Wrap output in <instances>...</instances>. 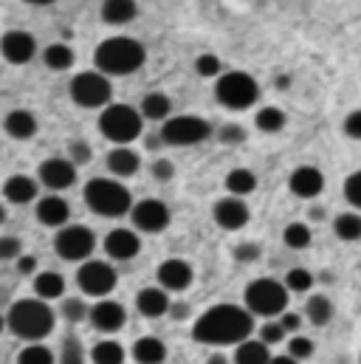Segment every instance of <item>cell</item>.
I'll list each match as a JSON object with an SVG mask.
<instances>
[{
    "mask_svg": "<svg viewBox=\"0 0 361 364\" xmlns=\"http://www.w3.org/2000/svg\"><path fill=\"white\" fill-rule=\"evenodd\" d=\"M254 331V314L240 305H215L203 311L195 325H192V339L200 345L212 348H226V345H240L252 336Z\"/></svg>",
    "mask_w": 361,
    "mask_h": 364,
    "instance_id": "6da1fadb",
    "label": "cell"
},
{
    "mask_svg": "<svg viewBox=\"0 0 361 364\" xmlns=\"http://www.w3.org/2000/svg\"><path fill=\"white\" fill-rule=\"evenodd\" d=\"M6 325H9V331L14 336H20L26 342H40L54 331L57 314L51 311L48 299H40V296L17 299L6 314Z\"/></svg>",
    "mask_w": 361,
    "mask_h": 364,
    "instance_id": "7a4b0ae2",
    "label": "cell"
},
{
    "mask_svg": "<svg viewBox=\"0 0 361 364\" xmlns=\"http://www.w3.org/2000/svg\"><path fill=\"white\" fill-rule=\"evenodd\" d=\"M96 68L107 77H127L133 71H139L147 60V51L139 40L133 37H110L104 43H99L96 54Z\"/></svg>",
    "mask_w": 361,
    "mask_h": 364,
    "instance_id": "3957f363",
    "label": "cell"
},
{
    "mask_svg": "<svg viewBox=\"0 0 361 364\" xmlns=\"http://www.w3.org/2000/svg\"><path fill=\"white\" fill-rule=\"evenodd\" d=\"M85 206L99 218H122L133 209L130 189L116 178H90L82 189Z\"/></svg>",
    "mask_w": 361,
    "mask_h": 364,
    "instance_id": "277c9868",
    "label": "cell"
},
{
    "mask_svg": "<svg viewBox=\"0 0 361 364\" xmlns=\"http://www.w3.org/2000/svg\"><path fill=\"white\" fill-rule=\"evenodd\" d=\"M144 116L130 105H107L99 116V133L113 144H130L141 136Z\"/></svg>",
    "mask_w": 361,
    "mask_h": 364,
    "instance_id": "5b68a950",
    "label": "cell"
},
{
    "mask_svg": "<svg viewBox=\"0 0 361 364\" xmlns=\"http://www.w3.org/2000/svg\"><path fill=\"white\" fill-rule=\"evenodd\" d=\"M288 285L285 282H276L271 277H260L254 282L246 285V308L254 314V316H279L285 308H288Z\"/></svg>",
    "mask_w": 361,
    "mask_h": 364,
    "instance_id": "8992f818",
    "label": "cell"
},
{
    "mask_svg": "<svg viewBox=\"0 0 361 364\" xmlns=\"http://www.w3.org/2000/svg\"><path fill=\"white\" fill-rule=\"evenodd\" d=\"M215 96L229 110H246L260 99V85L246 71H226V74L217 77Z\"/></svg>",
    "mask_w": 361,
    "mask_h": 364,
    "instance_id": "52a82bcc",
    "label": "cell"
},
{
    "mask_svg": "<svg viewBox=\"0 0 361 364\" xmlns=\"http://www.w3.org/2000/svg\"><path fill=\"white\" fill-rule=\"evenodd\" d=\"M209 136H212V127L200 116H170L161 124V139L164 144H173V147H192L206 141Z\"/></svg>",
    "mask_w": 361,
    "mask_h": 364,
    "instance_id": "ba28073f",
    "label": "cell"
},
{
    "mask_svg": "<svg viewBox=\"0 0 361 364\" xmlns=\"http://www.w3.org/2000/svg\"><path fill=\"white\" fill-rule=\"evenodd\" d=\"M110 80L102 71H82L71 80V99L80 107H107L110 105Z\"/></svg>",
    "mask_w": 361,
    "mask_h": 364,
    "instance_id": "9c48e42d",
    "label": "cell"
},
{
    "mask_svg": "<svg viewBox=\"0 0 361 364\" xmlns=\"http://www.w3.org/2000/svg\"><path fill=\"white\" fill-rule=\"evenodd\" d=\"M54 249L68 263H85L96 249V235L88 226H63L54 237Z\"/></svg>",
    "mask_w": 361,
    "mask_h": 364,
    "instance_id": "30bf717a",
    "label": "cell"
},
{
    "mask_svg": "<svg viewBox=\"0 0 361 364\" xmlns=\"http://www.w3.org/2000/svg\"><path fill=\"white\" fill-rule=\"evenodd\" d=\"M116 282H119L116 269L110 263H104V260H85L80 266V272H77V285L82 288V294L96 296V299L107 296L116 288Z\"/></svg>",
    "mask_w": 361,
    "mask_h": 364,
    "instance_id": "8fae6325",
    "label": "cell"
},
{
    "mask_svg": "<svg viewBox=\"0 0 361 364\" xmlns=\"http://www.w3.org/2000/svg\"><path fill=\"white\" fill-rule=\"evenodd\" d=\"M130 218H133L136 229H139V232H147V235L164 232V229L170 226V220H173L170 206H167L164 200H158V198H144V200H139V203L130 209Z\"/></svg>",
    "mask_w": 361,
    "mask_h": 364,
    "instance_id": "7c38bea8",
    "label": "cell"
},
{
    "mask_svg": "<svg viewBox=\"0 0 361 364\" xmlns=\"http://www.w3.org/2000/svg\"><path fill=\"white\" fill-rule=\"evenodd\" d=\"M0 54L6 63L11 65H26L34 60L37 54V40L28 34V31H20V28H11L0 37Z\"/></svg>",
    "mask_w": 361,
    "mask_h": 364,
    "instance_id": "4fadbf2b",
    "label": "cell"
},
{
    "mask_svg": "<svg viewBox=\"0 0 361 364\" xmlns=\"http://www.w3.org/2000/svg\"><path fill=\"white\" fill-rule=\"evenodd\" d=\"M37 178L43 186L60 192V189H68L77 181V164L71 159H48L37 167Z\"/></svg>",
    "mask_w": 361,
    "mask_h": 364,
    "instance_id": "5bb4252c",
    "label": "cell"
},
{
    "mask_svg": "<svg viewBox=\"0 0 361 364\" xmlns=\"http://www.w3.org/2000/svg\"><path fill=\"white\" fill-rule=\"evenodd\" d=\"M212 215H215V223H217L220 229H226V232H237V229H243V226L249 223V218H252L249 206H246L243 198H237V195L220 198V200L215 203Z\"/></svg>",
    "mask_w": 361,
    "mask_h": 364,
    "instance_id": "9a60e30c",
    "label": "cell"
},
{
    "mask_svg": "<svg viewBox=\"0 0 361 364\" xmlns=\"http://www.w3.org/2000/svg\"><path fill=\"white\" fill-rule=\"evenodd\" d=\"M88 319L99 333H116V331L124 328V322H127V311H124V305H119V302L102 296V299L90 308Z\"/></svg>",
    "mask_w": 361,
    "mask_h": 364,
    "instance_id": "2e32d148",
    "label": "cell"
},
{
    "mask_svg": "<svg viewBox=\"0 0 361 364\" xmlns=\"http://www.w3.org/2000/svg\"><path fill=\"white\" fill-rule=\"evenodd\" d=\"M104 252L110 260H133L141 252V237L133 229H113L104 237Z\"/></svg>",
    "mask_w": 361,
    "mask_h": 364,
    "instance_id": "e0dca14e",
    "label": "cell"
},
{
    "mask_svg": "<svg viewBox=\"0 0 361 364\" xmlns=\"http://www.w3.org/2000/svg\"><path fill=\"white\" fill-rule=\"evenodd\" d=\"M195 279V272L186 260H178V257H170L158 266V285L167 288V291H186Z\"/></svg>",
    "mask_w": 361,
    "mask_h": 364,
    "instance_id": "ac0fdd59",
    "label": "cell"
},
{
    "mask_svg": "<svg viewBox=\"0 0 361 364\" xmlns=\"http://www.w3.org/2000/svg\"><path fill=\"white\" fill-rule=\"evenodd\" d=\"M170 291L161 288V285H150V288H141L139 296H136V308L141 316L147 319H158L164 314H170Z\"/></svg>",
    "mask_w": 361,
    "mask_h": 364,
    "instance_id": "d6986e66",
    "label": "cell"
},
{
    "mask_svg": "<svg viewBox=\"0 0 361 364\" xmlns=\"http://www.w3.org/2000/svg\"><path fill=\"white\" fill-rule=\"evenodd\" d=\"M288 186H291V192L296 195V198H316L322 189H325V176L316 170V167H311V164H305V167H296L293 173H291V178H288Z\"/></svg>",
    "mask_w": 361,
    "mask_h": 364,
    "instance_id": "ffe728a7",
    "label": "cell"
},
{
    "mask_svg": "<svg viewBox=\"0 0 361 364\" xmlns=\"http://www.w3.org/2000/svg\"><path fill=\"white\" fill-rule=\"evenodd\" d=\"M71 218V206L65 198L60 195H45L43 200H37V220L43 226H54V229H63Z\"/></svg>",
    "mask_w": 361,
    "mask_h": 364,
    "instance_id": "44dd1931",
    "label": "cell"
},
{
    "mask_svg": "<svg viewBox=\"0 0 361 364\" xmlns=\"http://www.w3.org/2000/svg\"><path fill=\"white\" fill-rule=\"evenodd\" d=\"M104 164H107V170H110L116 178H130V176H136V173H139L141 159H139V153H136V150H130L127 144H119V147H113V150L107 153Z\"/></svg>",
    "mask_w": 361,
    "mask_h": 364,
    "instance_id": "7402d4cb",
    "label": "cell"
},
{
    "mask_svg": "<svg viewBox=\"0 0 361 364\" xmlns=\"http://www.w3.org/2000/svg\"><path fill=\"white\" fill-rule=\"evenodd\" d=\"M3 130H6L11 139H17V141H28V139L37 133V119H34L31 110L17 107V110L6 113V119H3Z\"/></svg>",
    "mask_w": 361,
    "mask_h": 364,
    "instance_id": "603a6c76",
    "label": "cell"
},
{
    "mask_svg": "<svg viewBox=\"0 0 361 364\" xmlns=\"http://www.w3.org/2000/svg\"><path fill=\"white\" fill-rule=\"evenodd\" d=\"M3 195H6L9 203H17V206L31 203V200L37 198V181L28 178V176H20V173H17V176L6 178V183H3Z\"/></svg>",
    "mask_w": 361,
    "mask_h": 364,
    "instance_id": "cb8c5ba5",
    "label": "cell"
},
{
    "mask_svg": "<svg viewBox=\"0 0 361 364\" xmlns=\"http://www.w3.org/2000/svg\"><path fill=\"white\" fill-rule=\"evenodd\" d=\"M133 359L139 364H164L167 362V345L156 336H141L133 345Z\"/></svg>",
    "mask_w": 361,
    "mask_h": 364,
    "instance_id": "d4e9b609",
    "label": "cell"
},
{
    "mask_svg": "<svg viewBox=\"0 0 361 364\" xmlns=\"http://www.w3.org/2000/svg\"><path fill=\"white\" fill-rule=\"evenodd\" d=\"M136 0H102V20L110 26H124L136 17Z\"/></svg>",
    "mask_w": 361,
    "mask_h": 364,
    "instance_id": "484cf974",
    "label": "cell"
},
{
    "mask_svg": "<svg viewBox=\"0 0 361 364\" xmlns=\"http://www.w3.org/2000/svg\"><path fill=\"white\" fill-rule=\"evenodd\" d=\"M235 364H271L269 345L263 339H246L235 350Z\"/></svg>",
    "mask_w": 361,
    "mask_h": 364,
    "instance_id": "4316f807",
    "label": "cell"
},
{
    "mask_svg": "<svg viewBox=\"0 0 361 364\" xmlns=\"http://www.w3.org/2000/svg\"><path fill=\"white\" fill-rule=\"evenodd\" d=\"M170 113H173V102H170L167 93L153 91L141 99V116L144 119H150V122H167Z\"/></svg>",
    "mask_w": 361,
    "mask_h": 364,
    "instance_id": "83f0119b",
    "label": "cell"
},
{
    "mask_svg": "<svg viewBox=\"0 0 361 364\" xmlns=\"http://www.w3.org/2000/svg\"><path fill=\"white\" fill-rule=\"evenodd\" d=\"M34 294L40 299H60L65 294V279L57 272H40L34 274Z\"/></svg>",
    "mask_w": 361,
    "mask_h": 364,
    "instance_id": "f1b7e54d",
    "label": "cell"
},
{
    "mask_svg": "<svg viewBox=\"0 0 361 364\" xmlns=\"http://www.w3.org/2000/svg\"><path fill=\"white\" fill-rule=\"evenodd\" d=\"M305 316H308L311 325L322 328V325H328V322L333 319V302H330L325 294H313V296H308V302H305Z\"/></svg>",
    "mask_w": 361,
    "mask_h": 364,
    "instance_id": "f546056e",
    "label": "cell"
},
{
    "mask_svg": "<svg viewBox=\"0 0 361 364\" xmlns=\"http://www.w3.org/2000/svg\"><path fill=\"white\" fill-rule=\"evenodd\" d=\"M226 189L232 195H237V198H246V195H252L257 189V176L252 170H246V167H237V170H232L226 176Z\"/></svg>",
    "mask_w": 361,
    "mask_h": 364,
    "instance_id": "4dcf8cb0",
    "label": "cell"
},
{
    "mask_svg": "<svg viewBox=\"0 0 361 364\" xmlns=\"http://www.w3.org/2000/svg\"><path fill=\"white\" fill-rule=\"evenodd\" d=\"M90 362L93 364H124V348L113 339H102L93 345L90 350Z\"/></svg>",
    "mask_w": 361,
    "mask_h": 364,
    "instance_id": "1f68e13d",
    "label": "cell"
},
{
    "mask_svg": "<svg viewBox=\"0 0 361 364\" xmlns=\"http://www.w3.org/2000/svg\"><path fill=\"white\" fill-rule=\"evenodd\" d=\"M333 232L339 240H361V215L359 212H342L336 220H333Z\"/></svg>",
    "mask_w": 361,
    "mask_h": 364,
    "instance_id": "d6a6232c",
    "label": "cell"
},
{
    "mask_svg": "<svg viewBox=\"0 0 361 364\" xmlns=\"http://www.w3.org/2000/svg\"><path fill=\"white\" fill-rule=\"evenodd\" d=\"M43 60H45V65H48L51 71H68V68L74 65V51H71V46H65V43H54V46L45 48Z\"/></svg>",
    "mask_w": 361,
    "mask_h": 364,
    "instance_id": "836d02e7",
    "label": "cell"
},
{
    "mask_svg": "<svg viewBox=\"0 0 361 364\" xmlns=\"http://www.w3.org/2000/svg\"><path fill=\"white\" fill-rule=\"evenodd\" d=\"M254 124H257V130H263V133H279L282 127H285V113L279 110V107H260L257 110V116H254Z\"/></svg>",
    "mask_w": 361,
    "mask_h": 364,
    "instance_id": "e575fe53",
    "label": "cell"
},
{
    "mask_svg": "<svg viewBox=\"0 0 361 364\" xmlns=\"http://www.w3.org/2000/svg\"><path fill=\"white\" fill-rule=\"evenodd\" d=\"M311 229L305 226V223H288L285 226V232H282V240H285V246L288 249H293V252H302V249H308L311 246Z\"/></svg>",
    "mask_w": 361,
    "mask_h": 364,
    "instance_id": "d590c367",
    "label": "cell"
},
{
    "mask_svg": "<svg viewBox=\"0 0 361 364\" xmlns=\"http://www.w3.org/2000/svg\"><path fill=\"white\" fill-rule=\"evenodd\" d=\"M17 364H57V359H54V353H51L45 345L31 342L28 348H23V350L17 353Z\"/></svg>",
    "mask_w": 361,
    "mask_h": 364,
    "instance_id": "8d00e7d4",
    "label": "cell"
},
{
    "mask_svg": "<svg viewBox=\"0 0 361 364\" xmlns=\"http://www.w3.org/2000/svg\"><path fill=\"white\" fill-rule=\"evenodd\" d=\"M285 285L293 294H305V291L313 288V274L308 272V269H291V272L285 274Z\"/></svg>",
    "mask_w": 361,
    "mask_h": 364,
    "instance_id": "74e56055",
    "label": "cell"
},
{
    "mask_svg": "<svg viewBox=\"0 0 361 364\" xmlns=\"http://www.w3.org/2000/svg\"><path fill=\"white\" fill-rule=\"evenodd\" d=\"M60 364H85V350H82V342L77 336H68L63 342V350H60Z\"/></svg>",
    "mask_w": 361,
    "mask_h": 364,
    "instance_id": "f35d334b",
    "label": "cell"
},
{
    "mask_svg": "<svg viewBox=\"0 0 361 364\" xmlns=\"http://www.w3.org/2000/svg\"><path fill=\"white\" fill-rule=\"evenodd\" d=\"M63 316L68 319V322H85L90 316V308L80 299V296H68V299H63Z\"/></svg>",
    "mask_w": 361,
    "mask_h": 364,
    "instance_id": "ab89813d",
    "label": "cell"
},
{
    "mask_svg": "<svg viewBox=\"0 0 361 364\" xmlns=\"http://www.w3.org/2000/svg\"><path fill=\"white\" fill-rule=\"evenodd\" d=\"M313 350H316V348H313V342H311L308 336L293 333V336L288 339V353H291L293 359H299V362H302V359H311V356H313Z\"/></svg>",
    "mask_w": 361,
    "mask_h": 364,
    "instance_id": "60d3db41",
    "label": "cell"
},
{
    "mask_svg": "<svg viewBox=\"0 0 361 364\" xmlns=\"http://www.w3.org/2000/svg\"><path fill=\"white\" fill-rule=\"evenodd\" d=\"M220 57H215V54H200L198 60H195V71L200 74V77H220Z\"/></svg>",
    "mask_w": 361,
    "mask_h": 364,
    "instance_id": "b9f144b4",
    "label": "cell"
},
{
    "mask_svg": "<svg viewBox=\"0 0 361 364\" xmlns=\"http://www.w3.org/2000/svg\"><path fill=\"white\" fill-rule=\"evenodd\" d=\"M285 336H288V331L282 328V322H279V319H269V322L260 328V339H263L266 345H279Z\"/></svg>",
    "mask_w": 361,
    "mask_h": 364,
    "instance_id": "7bdbcfd3",
    "label": "cell"
},
{
    "mask_svg": "<svg viewBox=\"0 0 361 364\" xmlns=\"http://www.w3.org/2000/svg\"><path fill=\"white\" fill-rule=\"evenodd\" d=\"M345 198L350 200L353 209H361V170L353 173V176H347V181H345Z\"/></svg>",
    "mask_w": 361,
    "mask_h": 364,
    "instance_id": "ee69618b",
    "label": "cell"
},
{
    "mask_svg": "<svg viewBox=\"0 0 361 364\" xmlns=\"http://www.w3.org/2000/svg\"><path fill=\"white\" fill-rule=\"evenodd\" d=\"M23 255V243L14 235L0 237V260H17Z\"/></svg>",
    "mask_w": 361,
    "mask_h": 364,
    "instance_id": "f6af8a7d",
    "label": "cell"
},
{
    "mask_svg": "<svg viewBox=\"0 0 361 364\" xmlns=\"http://www.w3.org/2000/svg\"><path fill=\"white\" fill-rule=\"evenodd\" d=\"M90 156H93V150H90L88 141H71V144H68V159H71L77 167H80V164H88Z\"/></svg>",
    "mask_w": 361,
    "mask_h": 364,
    "instance_id": "bcb514c9",
    "label": "cell"
},
{
    "mask_svg": "<svg viewBox=\"0 0 361 364\" xmlns=\"http://www.w3.org/2000/svg\"><path fill=\"white\" fill-rule=\"evenodd\" d=\"M150 170H153V178L156 181H173L176 178V164L170 159H156Z\"/></svg>",
    "mask_w": 361,
    "mask_h": 364,
    "instance_id": "7dc6e473",
    "label": "cell"
},
{
    "mask_svg": "<svg viewBox=\"0 0 361 364\" xmlns=\"http://www.w3.org/2000/svg\"><path fill=\"white\" fill-rule=\"evenodd\" d=\"M217 136H220L223 144H240V141H246V130L240 124H223Z\"/></svg>",
    "mask_w": 361,
    "mask_h": 364,
    "instance_id": "c3c4849f",
    "label": "cell"
},
{
    "mask_svg": "<svg viewBox=\"0 0 361 364\" xmlns=\"http://www.w3.org/2000/svg\"><path fill=\"white\" fill-rule=\"evenodd\" d=\"M257 257H260V246L257 243H240L235 249V260H240V263H254Z\"/></svg>",
    "mask_w": 361,
    "mask_h": 364,
    "instance_id": "681fc988",
    "label": "cell"
},
{
    "mask_svg": "<svg viewBox=\"0 0 361 364\" xmlns=\"http://www.w3.org/2000/svg\"><path fill=\"white\" fill-rule=\"evenodd\" d=\"M345 133H347L350 139L361 141V110H353V113L345 119Z\"/></svg>",
    "mask_w": 361,
    "mask_h": 364,
    "instance_id": "f907efd6",
    "label": "cell"
},
{
    "mask_svg": "<svg viewBox=\"0 0 361 364\" xmlns=\"http://www.w3.org/2000/svg\"><path fill=\"white\" fill-rule=\"evenodd\" d=\"M279 322H282V328H285L288 333H296V331L302 328V316H299V314H288V311H282V314H279Z\"/></svg>",
    "mask_w": 361,
    "mask_h": 364,
    "instance_id": "816d5d0a",
    "label": "cell"
},
{
    "mask_svg": "<svg viewBox=\"0 0 361 364\" xmlns=\"http://www.w3.org/2000/svg\"><path fill=\"white\" fill-rule=\"evenodd\" d=\"M17 272L23 274V277L34 274L37 272V257H34V255H20V257H17Z\"/></svg>",
    "mask_w": 361,
    "mask_h": 364,
    "instance_id": "f5cc1de1",
    "label": "cell"
},
{
    "mask_svg": "<svg viewBox=\"0 0 361 364\" xmlns=\"http://www.w3.org/2000/svg\"><path fill=\"white\" fill-rule=\"evenodd\" d=\"M170 314H173L176 319H183V316L189 314V305H183V302H173V305H170Z\"/></svg>",
    "mask_w": 361,
    "mask_h": 364,
    "instance_id": "db71d44e",
    "label": "cell"
},
{
    "mask_svg": "<svg viewBox=\"0 0 361 364\" xmlns=\"http://www.w3.org/2000/svg\"><path fill=\"white\" fill-rule=\"evenodd\" d=\"M271 364H299V359H293L291 353H285V356H271Z\"/></svg>",
    "mask_w": 361,
    "mask_h": 364,
    "instance_id": "11a10c76",
    "label": "cell"
},
{
    "mask_svg": "<svg viewBox=\"0 0 361 364\" xmlns=\"http://www.w3.org/2000/svg\"><path fill=\"white\" fill-rule=\"evenodd\" d=\"M206 364H229V359H226L223 353H212V356L206 359Z\"/></svg>",
    "mask_w": 361,
    "mask_h": 364,
    "instance_id": "9f6ffc18",
    "label": "cell"
},
{
    "mask_svg": "<svg viewBox=\"0 0 361 364\" xmlns=\"http://www.w3.org/2000/svg\"><path fill=\"white\" fill-rule=\"evenodd\" d=\"M288 85H291V82H288V77H276V88H279V91H285Z\"/></svg>",
    "mask_w": 361,
    "mask_h": 364,
    "instance_id": "6f0895ef",
    "label": "cell"
},
{
    "mask_svg": "<svg viewBox=\"0 0 361 364\" xmlns=\"http://www.w3.org/2000/svg\"><path fill=\"white\" fill-rule=\"evenodd\" d=\"M26 3H34V6H48V3H54V0H26Z\"/></svg>",
    "mask_w": 361,
    "mask_h": 364,
    "instance_id": "680465c9",
    "label": "cell"
},
{
    "mask_svg": "<svg viewBox=\"0 0 361 364\" xmlns=\"http://www.w3.org/2000/svg\"><path fill=\"white\" fill-rule=\"evenodd\" d=\"M6 220V209H3V203H0V223Z\"/></svg>",
    "mask_w": 361,
    "mask_h": 364,
    "instance_id": "91938a15",
    "label": "cell"
},
{
    "mask_svg": "<svg viewBox=\"0 0 361 364\" xmlns=\"http://www.w3.org/2000/svg\"><path fill=\"white\" fill-rule=\"evenodd\" d=\"M3 328H9V325H6V316L0 314V331H3Z\"/></svg>",
    "mask_w": 361,
    "mask_h": 364,
    "instance_id": "94428289",
    "label": "cell"
},
{
    "mask_svg": "<svg viewBox=\"0 0 361 364\" xmlns=\"http://www.w3.org/2000/svg\"><path fill=\"white\" fill-rule=\"evenodd\" d=\"M164 364H167V362H164Z\"/></svg>",
    "mask_w": 361,
    "mask_h": 364,
    "instance_id": "6125c7cd",
    "label": "cell"
}]
</instances>
